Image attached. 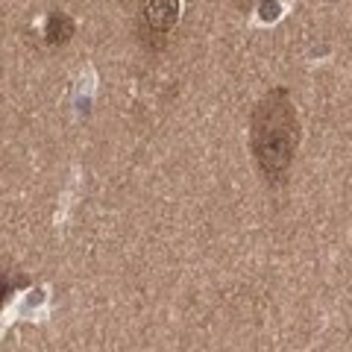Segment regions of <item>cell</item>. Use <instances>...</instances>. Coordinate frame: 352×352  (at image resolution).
<instances>
[{"label": "cell", "mask_w": 352, "mask_h": 352, "mask_svg": "<svg viewBox=\"0 0 352 352\" xmlns=\"http://www.w3.org/2000/svg\"><path fill=\"white\" fill-rule=\"evenodd\" d=\"M250 141L258 170L270 182H282L296 156V144H300V120H296V109L288 91L276 88L256 106Z\"/></svg>", "instance_id": "1"}, {"label": "cell", "mask_w": 352, "mask_h": 352, "mask_svg": "<svg viewBox=\"0 0 352 352\" xmlns=\"http://www.w3.org/2000/svg\"><path fill=\"white\" fill-rule=\"evenodd\" d=\"M179 21V0H147L141 12V32L150 44H162Z\"/></svg>", "instance_id": "2"}, {"label": "cell", "mask_w": 352, "mask_h": 352, "mask_svg": "<svg viewBox=\"0 0 352 352\" xmlns=\"http://www.w3.org/2000/svg\"><path fill=\"white\" fill-rule=\"evenodd\" d=\"M71 36H74V21L65 12H53L47 18V24H44V38L50 44H65Z\"/></svg>", "instance_id": "3"}, {"label": "cell", "mask_w": 352, "mask_h": 352, "mask_svg": "<svg viewBox=\"0 0 352 352\" xmlns=\"http://www.w3.org/2000/svg\"><path fill=\"white\" fill-rule=\"evenodd\" d=\"M238 3H256V0H238Z\"/></svg>", "instance_id": "4"}]
</instances>
